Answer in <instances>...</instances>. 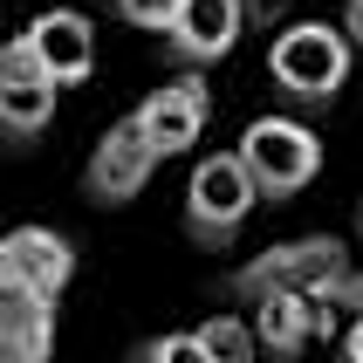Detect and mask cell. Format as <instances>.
<instances>
[{
    "label": "cell",
    "mask_w": 363,
    "mask_h": 363,
    "mask_svg": "<svg viewBox=\"0 0 363 363\" xmlns=\"http://www.w3.org/2000/svg\"><path fill=\"white\" fill-rule=\"evenodd\" d=\"M343 28H350V41L363 48V0H350V7H343Z\"/></svg>",
    "instance_id": "cell-16"
},
{
    "label": "cell",
    "mask_w": 363,
    "mask_h": 363,
    "mask_svg": "<svg viewBox=\"0 0 363 363\" xmlns=\"http://www.w3.org/2000/svg\"><path fill=\"white\" fill-rule=\"evenodd\" d=\"M138 363H206L199 329H192V336H144V343H138Z\"/></svg>",
    "instance_id": "cell-14"
},
{
    "label": "cell",
    "mask_w": 363,
    "mask_h": 363,
    "mask_svg": "<svg viewBox=\"0 0 363 363\" xmlns=\"http://www.w3.org/2000/svg\"><path fill=\"white\" fill-rule=\"evenodd\" d=\"M233 151L247 158V172H254V185H261L267 199H295V192L315 185V172H323V144L295 117H254Z\"/></svg>",
    "instance_id": "cell-4"
},
{
    "label": "cell",
    "mask_w": 363,
    "mask_h": 363,
    "mask_svg": "<svg viewBox=\"0 0 363 363\" xmlns=\"http://www.w3.org/2000/svg\"><path fill=\"white\" fill-rule=\"evenodd\" d=\"M7 254H14V274H28V281L41 288V295H55L76 281V247H69V233H55V226H14L7 233Z\"/></svg>",
    "instance_id": "cell-12"
},
{
    "label": "cell",
    "mask_w": 363,
    "mask_h": 363,
    "mask_svg": "<svg viewBox=\"0 0 363 363\" xmlns=\"http://www.w3.org/2000/svg\"><path fill=\"white\" fill-rule=\"evenodd\" d=\"M206 117H213V89H206L199 69H185V76L158 82V89L138 103V123H144V138L158 144V158L192 151V144H199V130H206Z\"/></svg>",
    "instance_id": "cell-7"
},
{
    "label": "cell",
    "mask_w": 363,
    "mask_h": 363,
    "mask_svg": "<svg viewBox=\"0 0 363 363\" xmlns=\"http://www.w3.org/2000/svg\"><path fill=\"white\" fill-rule=\"evenodd\" d=\"M343 350H350V357L363 363V308H357V323H350V336H343Z\"/></svg>",
    "instance_id": "cell-17"
},
{
    "label": "cell",
    "mask_w": 363,
    "mask_h": 363,
    "mask_svg": "<svg viewBox=\"0 0 363 363\" xmlns=\"http://www.w3.org/2000/svg\"><path fill=\"white\" fill-rule=\"evenodd\" d=\"M240 35H247V0H185L172 14V28H164V48L185 69H206V62L233 55Z\"/></svg>",
    "instance_id": "cell-8"
},
{
    "label": "cell",
    "mask_w": 363,
    "mask_h": 363,
    "mask_svg": "<svg viewBox=\"0 0 363 363\" xmlns=\"http://www.w3.org/2000/svg\"><path fill=\"white\" fill-rule=\"evenodd\" d=\"M254 329H261V350L295 357V350H308L323 336V308L302 288H267V295H254Z\"/></svg>",
    "instance_id": "cell-11"
},
{
    "label": "cell",
    "mask_w": 363,
    "mask_h": 363,
    "mask_svg": "<svg viewBox=\"0 0 363 363\" xmlns=\"http://www.w3.org/2000/svg\"><path fill=\"white\" fill-rule=\"evenodd\" d=\"M28 41H35L41 69H48L62 89L89 82V69H96V28H89V14H76V7H48V14L28 21Z\"/></svg>",
    "instance_id": "cell-10"
},
{
    "label": "cell",
    "mask_w": 363,
    "mask_h": 363,
    "mask_svg": "<svg viewBox=\"0 0 363 363\" xmlns=\"http://www.w3.org/2000/svg\"><path fill=\"white\" fill-rule=\"evenodd\" d=\"M55 96H62V82L41 69L35 41L14 35L0 48V138L7 144H35L41 130H48V117H55Z\"/></svg>",
    "instance_id": "cell-6"
},
{
    "label": "cell",
    "mask_w": 363,
    "mask_h": 363,
    "mask_svg": "<svg viewBox=\"0 0 363 363\" xmlns=\"http://www.w3.org/2000/svg\"><path fill=\"white\" fill-rule=\"evenodd\" d=\"M350 55H357L350 28H329V21H295V28H281V35H274V48H267V76L281 82L295 103H329V96L350 82Z\"/></svg>",
    "instance_id": "cell-2"
},
{
    "label": "cell",
    "mask_w": 363,
    "mask_h": 363,
    "mask_svg": "<svg viewBox=\"0 0 363 363\" xmlns=\"http://www.w3.org/2000/svg\"><path fill=\"white\" fill-rule=\"evenodd\" d=\"M179 7H185V0H117V14L130 21V28H151V35H164Z\"/></svg>",
    "instance_id": "cell-15"
},
{
    "label": "cell",
    "mask_w": 363,
    "mask_h": 363,
    "mask_svg": "<svg viewBox=\"0 0 363 363\" xmlns=\"http://www.w3.org/2000/svg\"><path fill=\"white\" fill-rule=\"evenodd\" d=\"M350 254L336 233H308V240H281V247H267V254H254V261L233 274V295H267V288H302V295H315L323 302L329 288L350 274Z\"/></svg>",
    "instance_id": "cell-3"
},
{
    "label": "cell",
    "mask_w": 363,
    "mask_h": 363,
    "mask_svg": "<svg viewBox=\"0 0 363 363\" xmlns=\"http://www.w3.org/2000/svg\"><path fill=\"white\" fill-rule=\"evenodd\" d=\"M261 199L267 192L254 185L240 151H213V158L192 164V185H185V233L199 247H233Z\"/></svg>",
    "instance_id": "cell-1"
},
{
    "label": "cell",
    "mask_w": 363,
    "mask_h": 363,
    "mask_svg": "<svg viewBox=\"0 0 363 363\" xmlns=\"http://www.w3.org/2000/svg\"><path fill=\"white\" fill-rule=\"evenodd\" d=\"M158 144L144 138V123H138V110L123 123H110L96 138V151H89V164H82V192H89V206H130L151 185V172H158Z\"/></svg>",
    "instance_id": "cell-5"
},
{
    "label": "cell",
    "mask_w": 363,
    "mask_h": 363,
    "mask_svg": "<svg viewBox=\"0 0 363 363\" xmlns=\"http://www.w3.org/2000/svg\"><path fill=\"white\" fill-rule=\"evenodd\" d=\"M7 267H14V254H7V233H0V274H7Z\"/></svg>",
    "instance_id": "cell-18"
},
{
    "label": "cell",
    "mask_w": 363,
    "mask_h": 363,
    "mask_svg": "<svg viewBox=\"0 0 363 363\" xmlns=\"http://www.w3.org/2000/svg\"><path fill=\"white\" fill-rule=\"evenodd\" d=\"M199 350H206V363H247L261 350V329H247L240 315H206L199 323Z\"/></svg>",
    "instance_id": "cell-13"
},
{
    "label": "cell",
    "mask_w": 363,
    "mask_h": 363,
    "mask_svg": "<svg viewBox=\"0 0 363 363\" xmlns=\"http://www.w3.org/2000/svg\"><path fill=\"white\" fill-rule=\"evenodd\" d=\"M55 350V295H41L28 274H0V363H41Z\"/></svg>",
    "instance_id": "cell-9"
}]
</instances>
